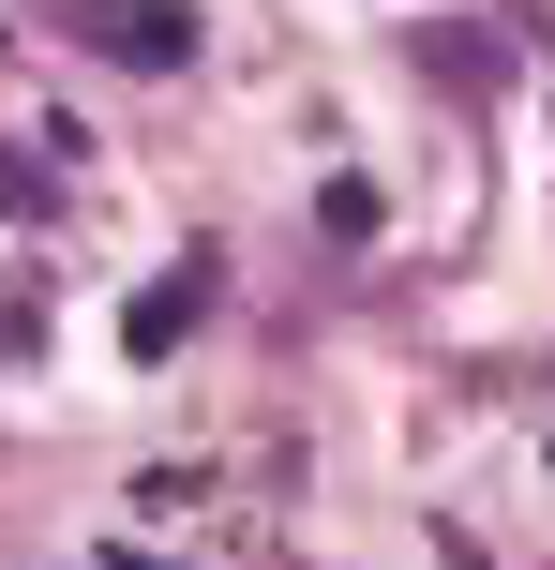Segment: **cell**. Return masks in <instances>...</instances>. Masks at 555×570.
I'll use <instances>...</instances> for the list:
<instances>
[{
    "label": "cell",
    "mask_w": 555,
    "mask_h": 570,
    "mask_svg": "<svg viewBox=\"0 0 555 570\" xmlns=\"http://www.w3.org/2000/svg\"><path fill=\"white\" fill-rule=\"evenodd\" d=\"M90 30H106L120 60H180V46H196V16H180V0H90Z\"/></svg>",
    "instance_id": "cell-1"
},
{
    "label": "cell",
    "mask_w": 555,
    "mask_h": 570,
    "mask_svg": "<svg viewBox=\"0 0 555 570\" xmlns=\"http://www.w3.org/2000/svg\"><path fill=\"white\" fill-rule=\"evenodd\" d=\"M196 301H210V271H166V285L136 301V345H180V315H196Z\"/></svg>",
    "instance_id": "cell-2"
}]
</instances>
